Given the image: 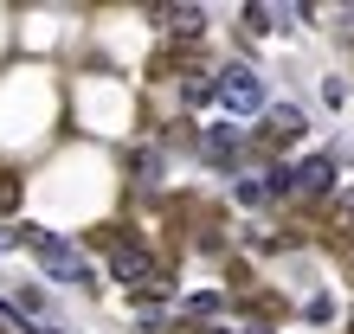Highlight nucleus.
<instances>
[{
  "label": "nucleus",
  "instance_id": "f257e3e1",
  "mask_svg": "<svg viewBox=\"0 0 354 334\" xmlns=\"http://www.w3.org/2000/svg\"><path fill=\"white\" fill-rule=\"evenodd\" d=\"M213 97H219L232 116H264V110H270V97H264V84H258L252 65H219V71H213Z\"/></svg>",
  "mask_w": 354,
  "mask_h": 334
},
{
  "label": "nucleus",
  "instance_id": "f03ea898",
  "mask_svg": "<svg viewBox=\"0 0 354 334\" xmlns=\"http://www.w3.org/2000/svg\"><path fill=\"white\" fill-rule=\"evenodd\" d=\"M13 238L39 250V264H46V277H58V283H91V270H84V257H77V244L52 238V232H39V225H19Z\"/></svg>",
  "mask_w": 354,
  "mask_h": 334
},
{
  "label": "nucleus",
  "instance_id": "7ed1b4c3",
  "mask_svg": "<svg viewBox=\"0 0 354 334\" xmlns=\"http://www.w3.org/2000/svg\"><path fill=\"white\" fill-rule=\"evenodd\" d=\"M97 244H110V277H116V283L149 289V277H155V257H149V244H142V238H129V232H110V225H103V232H97Z\"/></svg>",
  "mask_w": 354,
  "mask_h": 334
},
{
  "label": "nucleus",
  "instance_id": "20e7f679",
  "mask_svg": "<svg viewBox=\"0 0 354 334\" xmlns=\"http://www.w3.org/2000/svg\"><path fill=\"white\" fill-rule=\"evenodd\" d=\"M200 161L206 167H219V174H239V161H245V141L232 122H213V129L200 135Z\"/></svg>",
  "mask_w": 354,
  "mask_h": 334
},
{
  "label": "nucleus",
  "instance_id": "39448f33",
  "mask_svg": "<svg viewBox=\"0 0 354 334\" xmlns=\"http://www.w3.org/2000/svg\"><path fill=\"white\" fill-rule=\"evenodd\" d=\"M290 174H297V193H309V199L335 193V155H309L303 167H290Z\"/></svg>",
  "mask_w": 354,
  "mask_h": 334
},
{
  "label": "nucleus",
  "instance_id": "423d86ee",
  "mask_svg": "<svg viewBox=\"0 0 354 334\" xmlns=\"http://www.w3.org/2000/svg\"><path fill=\"white\" fill-rule=\"evenodd\" d=\"M155 19H161L168 32H180V39H200V32H206V7H161Z\"/></svg>",
  "mask_w": 354,
  "mask_h": 334
},
{
  "label": "nucleus",
  "instance_id": "0eeeda50",
  "mask_svg": "<svg viewBox=\"0 0 354 334\" xmlns=\"http://www.w3.org/2000/svg\"><path fill=\"white\" fill-rule=\"evenodd\" d=\"M232 199H239V206H252V213H258V206H277V199H270V180H264V174H239V180H232Z\"/></svg>",
  "mask_w": 354,
  "mask_h": 334
},
{
  "label": "nucleus",
  "instance_id": "6e6552de",
  "mask_svg": "<svg viewBox=\"0 0 354 334\" xmlns=\"http://www.w3.org/2000/svg\"><path fill=\"white\" fill-rule=\"evenodd\" d=\"M180 308H187L194 322H213V315H225V296H219V289H194V296H187Z\"/></svg>",
  "mask_w": 354,
  "mask_h": 334
},
{
  "label": "nucleus",
  "instance_id": "1a4fd4ad",
  "mask_svg": "<svg viewBox=\"0 0 354 334\" xmlns=\"http://www.w3.org/2000/svg\"><path fill=\"white\" fill-rule=\"evenodd\" d=\"M180 103H187V110L213 103V77H206V71H187V77H180Z\"/></svg>",
  "mask_w": 354,
  "mask_h": 334
},
{
  "label": "nucleus",
  "instance_id": "9d476101",
  "mask_svg": "<svg viewBox=\"0 0 354 334\" xmlns=\"http://www.w3.org/2000/svg\"><path fill=\"white\" fill-rule=\"evenodd\" d=\"M7 213H19V174L0 167V219H7Z\"/></svg>",
  "mask_w": 354,
  "mask_h": 334
},
{
  "label": "nucleus",
  "instance_id": "9b49d317",
  "mask_svg": "<svg viewBox=\"0 0 354 334\" xmlns=\"http://www.w3.org/2000/svg\"><path fill=\"white\" fill-rule=\"evenodd\" d=\"M303 315L322 328V322H335V302H328V296H309V302H303Z\"/></svg>",
  "mask_w": 354,
  "mask_h": 334
},
{
  "label": "nucleus",
  "instance_id": "f8f14e48",
  "mask_svg": "<svg viewBox=\"0 0 354 334\" xmlns=\"http://www.w3.org/2000/svg\"><path fill=\"white\" fill-rule=\"evenodd\" d=\"M129 167H136L142 180H155V174H161V155H155V148H142V155H129Z\"/></svg>",
  "mask_w": 354,
  "mask_h": 334
},
{
  "label": "nucleus",
  "instance_id": "ddd939ff",
  "mask_svg": "<svg viewBox=\"0 0 354 334\" xmlns=\"http://www.w3.org/2000/svg\"><path fill=\"white\" fill-rule=\"evenodd\" d=\"M322 103H328V110H342V103H348V84L342 77H322Z\"/></svg>",
  "mask_w": 354,
  "mask_h": 334
},
{
  "label": "nucleus",
  "instance_id": "4468645a",
  "mask_svg": "<svg viewBox=\"0 0 354 334\" xmlns=\"http://www.w3.org/2000/svg\"><path fill=\"white\" fill-rule=\"evenodd\" d=\"M245 26H252V32H270V26H277V13H270V7H245Z\"/></svg>",
  "mask_w": 354,
  "mask_h": 334
},
{
  "label": "nucleus",
  "instance_id": "2eb2a0df",
  "mask_svg": "<svg viewBox=\"0 0 354 334\" xmlns=\"http://www.w3.org/2000/svg\"><path fill=\"white\" fill-rule=\"evenodd\" d=\"M342 232H348V238H354V199H348V206H342Z\"/></svg>",
  "mask_w": 354,
  "mask_h": 334
},
{
  "label": "nucleus",
  "instance_id": "dca6fc26",
  "mask_svg": "<svg viewBox=\"0 0 354 334\" xmlns=\"http://www.w3.org/2000/svg\"><path fill=\"white\" fill-rule=\"evenodd\" d=\"M245 334H270V322H252V328H245Z\"/></svg>",
  "mask_w": 354,
  "mask_h": 334
},
{
  "label": "nucleus",
  "instance_id": "f3484780",
  "mask_svg": "<svg viewBox=\"0 0 354 334\" xmlns=\"http://www.w3.org/2000/svg\"><path fill=\"white\" fill-rule=\"evenodd\" d=\"M0 244H13V232H7V225H0Z\"/></svg>",
  "mask_w": 354,
  "mask_h": 334
},
{
  "label": "nucleus",
  "instance_id": "a211bd4d",
  "mask_svg": "<svg viewBox=\"0 0 354 334\" xmlns=\"http://www.w3.org/2000/svg\"><path fill=\"white\" fill-rule=\"evenodd\" d=\"M348 277H354V270H348Z\"/></svg>",
  "mask_w": 354,
  "mask_h": 334
}]
</instances>
